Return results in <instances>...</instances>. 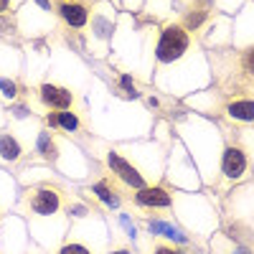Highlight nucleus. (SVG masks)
Returning <instances> with one entry per match:
<instances>
[{
    "label": "nucleus",
    "mask_w": 254,
    "mask_h": 254,
    "mask_svg": "<svg viewBox=\"0 0 254 254\" xmlns=\"http://www.w3.org/2000/svg\"><path fill=\"white\" fill-rule=\"evenodd\" d=\"M188 46H190V36H188L186 28H178V26L165 28V31L160 33V38H158V49H155L158 61L171 64V61H176Z\"/></svg>",
    "instance_id": "nucleus-1"
},
{
    "label": "nucleus",
    "mask_w": 254,
    "mask_h": 254,
    "mask_svg": "<svg viewBox=\"0 0 254 254\" xmlns=\"http://www.w3.org/2000/svg\"><path fill=\"white\" fill-rule=\"evenodd\" d=\"M28 206L33 214H41V216H51L61 208V196L56 193L54 188H36L31 190L28 196Z\"/></svg>",
    "instance_id": "nucleus-2"
},
{
    "label": "nucleus",
    "mask_w": 254,
    "mask_h": 254,
    "mask_svg": "<svg viewBox=\"0 0 254 254\" xmlns=\"http://www.w3.org/2000/svg\"><path fill=\"white\" fill-rule=\"evenodd\" d=\"M41 99L54 112H64L74 104V94L66 87H59V84H41Z\"/></svg>",
    "instance_id": "nucleus-3"
},
{
    "label": "nucleus",
    "mask_w": 254,
    "mask_h": 254,
    "mask_svg": "<svg viewBox=\"0 0 254 254\" xmlns=\"http://www.w3.org/2000/svg\"><path fill=\"white\" fill-rule=\"evenodd\" d=\"M110 168H112V173L122 181V183H127L130 188H145V181H142V176L132 168V163H127L125 158H120L117 153H110Z\"/></svg>",
    "instance_id": "nucleus-4"
},
{
    "label": "nucleus",
    "mask_w": 254,
    "mask_h": 254,
    "mask_svg": "<svg viewBox=\"0 0 254 254\" xmlns=\"http://www.w3.org/2000/svg\"><path fill=\"white\" fill-rule=\"evenodd\" d=\"M135 201L147 208H165V206H171V193L160 186H145V188H137Z\"/></svg>",
    "instance_id": "nucleus-5"
},
{
    "label": "nucleus",
    "mask_w": 254,
    "mask_h": 254,
    "mask_svg": "<svg viewBox=\"0 0 254 254\" xmlns=\"http://www.w3.org/2000/svg\"><path fill=\"white\" fill-rule=\"evenodd\" d=\"M221 171L226 178H239L244 171H247V155L244 150H239V147H226L224 150V158H221Z\"/></svg>",
    "instance_id": "nucleus-6"
},
{
    "label": "nucleus",
    "mask_w": 254,
    "mask_h": 254,
    "mask_svg": "<svg viewBox=\"0 0 254 254\" xmlns=\"http://www.w3.org/2000/svg\"><path fill=\"white\" fill-rule=\"evenodd\" d=\"M59 13H61V18L66 20V23H69L71 28H81L84 23H87V18H89L87 5L76 3V0H69V3H61Z\"/></svg>",
    "instance_id": "nucleus-7"
},
{
    "label": "nucleus",
    "mask_w": 254,
    "mask_h": 254,
    "mask_svg": "<svg viewBox=\"0 0 254 254\" xmlns=\"http://www.w3.org/2000/svg\"><path fill=\"white\" fill-rule=\"evenodd\" d=\"M46 122H49L51 127H59V130H66V132H76L79 127H81L79 117H76L74 112H69V110H64V112H51Z\"/></svg>",
    "instance_id": "nucleus-8"
},
{
    "label": "nucleus",
    "mask_w": 254,
    "mask_h": 254,
    "mask_svg": "<svg viewBox=\"0 0 254 254\" xmlns=\"http://www.w3.org/2000/svg\"><path fill=\"white\" fill-rule=\"evenodd\" d=\"M226 112H229V117H234V120H239V122H252V120H254V99L229 102Z\"/></svg>",
    "instance_id": "nucleus-9"
},
{
    "label": "nucleus",
    "mask_w": 254,
    "mask_h": 254,
    "mask_svg": "<svg viewBox=\"0 0 254 254\" xmlns=\"http://www.w3.org/2000/svg\"><path fill=\"white\" fill-rule=\"evenodd\" d=\"M0 158H5V160L20 158V142L13 135H0Z\"/></svg>",
    "instance_id": "nucleus-10"
},
{
    "label": "nucleus",
    "mask_w": 254,
    "mask_h": 254,
    "mask_svg": "<svg viewBox=\"0 0 254 254\" xmlns=\"http://www.w3.org/2000/svg\"><path fill=\"white\" fill-rule=\"evenodd\" d=\"M94 193H97L104 203H107L110 208H117V206H120V198L112 193V188H110V183H107V181H99V183L94 186Z\"/></svg>",
    "instance_id": "nucleus-11"
},
{
    "label": "nucleus",
    "mask_w": 254,
    "mask_h": 254,
    "mask_svg": "<svg viewBox=\"0 0 254 254\" xmlns=\"http://www.w3.org/2000/svg\"><path fill=\"white\" fill-rule=\"evenodd\" d=\"M242 66H244V71H247V74H252V76H254V46H252V49H247V51L242 54Z\"/></svg>",
    "instance_id": "nucleus-12"
},
{
    "label": "nucleus",
    "mask_w": 254,
    "mask_h": 254,
    "mask_svg": "<svg viewBox=\"0 0 254 254\" xmlns=\"http://www.w3.org/2000/svg\"><path fill=\"white\" fill-rule=\"evenodd\" d=\"M0 92H3L8 99H13L15 94H18V89H15V84L10 81V79H0Z\"/></svg>",
    "instance_id": "nucleus-13"
},
{
    "label": "nucleus",
    "mask_w": 254,
    "mask_h": 254,
    "mask_svg": "<svg viewBox=\"0 0 254 254\" xmlns=\"http://www.w3.org/2000/svg\"><path fill=\"white\" fill-rule=\"evenodd\" d=\"M59 254H92L84 244H66V247H61Z\"/></svg>",
    "instance_id": "nucleus-14"
},
{
    "label": "nucleus",
    "mask_w": 254,
    "mask_h": 254,
    "mask_svg": "<svg viewBox=\"0 0 254 254\" xmlns=\"http://www.w3.org/2000/svg\"><path fill=\"white\" fill-rule=\"evenodd\" d=\"M203 20H206V13H193V15L186 18V28L193 31V28H198V26L203 23Z\"/></svg>",
    "instance_id": "nucleus-15"
},
{
    "label": "nucleus",
    "mask_w": 254,
    "mask_h": 254,
    "mask_svg": "<svg viewBox=\"0 0 254 254\" xmlns=\"http://www.w3.org/2000/svg\"><path fill=\"white\" fill-rule=\"evenodd\" d=\"M51 145H54V142H51V137H49L46 132H41V137H38V150L44 153V155H46V153H49V155H54Z\"/></svg>",
    "instance_id": "nucleus-16"
},
{
    "label": "nucleus",
    "mask_w": 254,
    "mask_h": 254,
    "mask_svg": "<svg viewBox=\"0 0 254 254\" xmlns=\"http://www.w3.org/2000/svg\"><path fill=\"white\" fill-rule=\"evenodd\" d=\"M155 254H176V249H171V247H158Z\"/></svg>",
    "instance_id": "nucleus-17"
},
{
    "label": "nucleus",
    "mask_w": 254,
    "mask_h": 254,
    "mask_svg": "<svg viewBox=\"0 0 254 254\" xmlns=\"http://www.w3.org/2000/svg\"><path fill=\"white\" fill-rule=\"evenodd\" d=\"M8 5H10V0H0V13L8 10Z\"/></svg>",
    "instance_id": "nucleus-18"
},
{
    "label": "nucleus",
    "mask_w": 254,
    "mask_h": 254,
    "mask_svg": "<svg viewBox=\"0 0 254 254\" xmlns=\"http://www.w3.org/2000/svg\"><path fill=\"white\" fill-rule=\"evenodd\" d=\"M36 3H38V5H41V8H46V10H49V8H51V5H49V0H36Z\"/></svg>",
    "instance_id": "nucleus-19"
},
{
    "label": "nucleus",
    "mask_w": 254,
    "mask_h": 254,
    "mask_svg": "<svg viewBox=\"0 0 254 254\" xmlns=\"http://www.w3.org/2000/svg\"><path fill=\"white\" fill-rule=\"evenodd\" d=\"M112 254H130V252H127V249H122V252H112Z\"/></svg>",
    "instance_id": "nucleus-20"
},
{
    "label": "nucleus",
    "mask_w": 254,
    "mask_h": 254,
    "mask_svg": "<svg viewBox=\"0 0 254 254\" xmlns=\"http://www.w3.org/2000/svg\"><path fill=\"white\" fill-rule=\"evenodd\" d=\"M176 254H186V252H176Z\"/></svg>",
    "instance_id": "nucleus-21"
}]
</instances>
